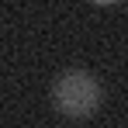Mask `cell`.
Instances as JSON below:
<instances>
[{"instance_id": "6da1fadb", "label": "cell", "mask_w": 128, "mask_h": 128, "mask_svg": "<svg viewBox=\"0 0 128 128\" xmlns=\"http://www.w3.org/2000/svg\"><path fill=\"white\" fill-rule=\"evenodd\" d=\"M104 100L100 80L86 69H69L52 83V104L66 118H90Z\"/></svg>"}]
</instances>
